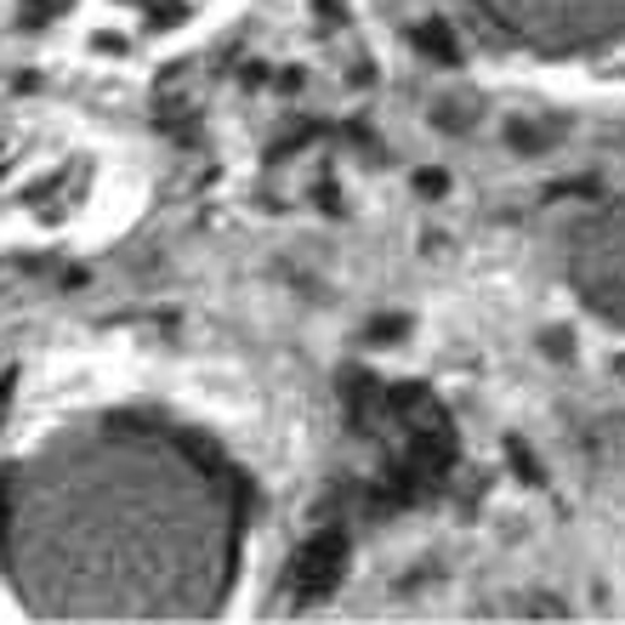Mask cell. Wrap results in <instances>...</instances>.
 <instances>
[{"instance_id":"cell-1","label":"cell","mask_w":625,"mask_h":625,"mask_svg":"<svg viewBox=\"0 0 625 625\" xmlns=\"http://www.w3.org/2000/svg\"><path fill=\"white\" fill-rule=\"evenodd\" d=\"M336 574H341V540L336 535H318L313 546H302V558H296V586L308 597H324L336 586Z\"/></svg>"}]
</instances>
